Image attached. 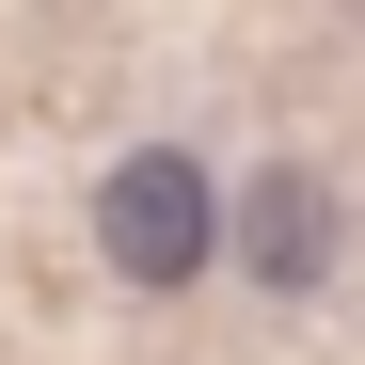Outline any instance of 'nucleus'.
<instances>
[{
    "label": "nucleus",
    "mask_w": 365,
    "mask_h": 365,
    "mask_svg": "<svg viewBox=\"0 0 365 365\" xmlns=\"http://www.w3.org/2000/svg\"><path fill=\"white\" fill-rule=\"evenodd\" d=\"M96 255H111V286H207L222 270V175L191 159V143H128L96 175Z\"/></svg>",
    "instance_id": "obj_1"
},
{
    "label": "nucleus",
    "mask_w": 365,
    "mask_h": 365,
    "mask_svg": "<svg viewBox=\"0 0 365 365\" xmlns=\"http://www.w3.org/2000/svg\"><path fill=\"white\" fill-rule=\"evenodd\" d=\"M222 255L255 270L270 302H318V286H334V255H349L334 175H318V159H255V175L222 191Z\"/></svg>",
    "instance_id": "obj_2"
}]
</instances>
